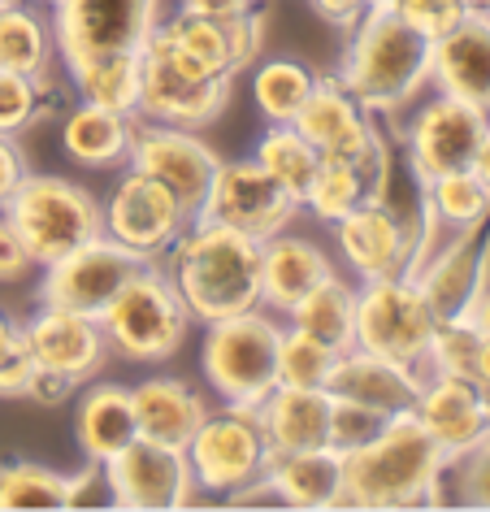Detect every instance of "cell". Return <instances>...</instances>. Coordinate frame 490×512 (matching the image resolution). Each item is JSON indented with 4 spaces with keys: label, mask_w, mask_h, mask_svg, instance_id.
<instances>
[{
    "label": "cell",
    "mask_w": 490,
    "mask_h": 512,
    "mask_svg": "<svg viewBox=\"0 0 490 512\" xmlns=\"http://www.w3.org/2000/svg\"><path fill=\"white\" fill-rule=\"evenodd\" d=\"M447 452L412 408L391 413L369 443L343 452V504L352 508H417L434 504L447 473Z\"/></svg>",
    "instance_id": "cell-1"
},
{
    "label": "cell",
    "mask_w": 490,
    "mask_h": 512,
    "mask_svg": "<svg viewBox=\"0 0 490 512\" xmlns=\"http://www.w3.org/2000/svg\"><path fill=\"white\" fill-rule=\"evenodd\" d=\"M191 322H222V317L265 309L261 304V239L213 222H187L170 248V270Z\"/></svg>",
    "instance_id": "cell-2"
},
{
    "label": "cell",
    "mask_w": 490,
    "mask_h": 512,
    "mask_svg": "<svg viewBox=\"0 0 490 512\" xmlns=\"http://www.w3.org/2000/svg\"><path fill=\"white\" fill-rule=\"evenodd\" d=\"M434 40L404 22L391 5H373L352 22V44L343 48L339 79L369 113H399L430 83Z\"/></svg>",
    "instance_id": "cell-3"
},
{
    "label": "cell",
    "mask_w": 490,
    "mask_h": 512,
    "mask_svg": "<svg viewBox=\"0 0 490 512\" xmlns=\"http://www.w3.org/2000/svg\"><path fill=\"white\" fill-rule=\"evenodd\" d=\"M191 326V313L183 296H178L174 278L161 265L144 261L131 274L113 304L100 313V330L109 339V352L122 361H139V365H161L183 348Z\"/></svg>",
    "instance_id": "cell-4"
},
{
    "label": "cell",
    "mask_w": 490,
    "mask_h": 512,
    "mask_svg": "<svg viewBox=\"0 0 490 512\" xmlns=\"http://www.w3.org/2000/svg\"><path fill=\"white\" fill-rule=\"evenodd\" d=\"M5 217L27 239L35 265H53L74 248L105 235V204L92 191L57 174H27L14 200L5 204Z\"/></svg>",
    "instance_id": "cell-5"
},
{
    "label": "cell",
    "mask_w": 490,
    "mask_h": 512,
    "mask_svg": "<svg viewBox=\"0 0 490 512\" xmlns=\"http://www.w3.org/2000/svg\"><path fill=\"white\" fill-rule=\"evenodd\" d=\"M278 343L282 326L274 313L248 309L222 322H209L204 335V378L213 382V391L226 404L256 408L269 391L278 387Z\"/></svg>",
    "instance_id": "cell-6"
},
{
    "label": "cell",
    "mask_w": 490,
    "mask_h": 512,
    "mask_svg": "<svg viewBox=\"0 0 490 512\" xmlns=\"http://www.w3.org/2000/svg\"><path fill=\"white\" fill-rule=\"evenodd\" d=\"M139 118L144 122H165V126H187L200 131L209 126L230 100V83L226 74H209L200 70L191 57H183L178 48L165 40V31L157 27L148 35V44L139 48Z\"/></svg>",
    "instance_id": "cell-7"
},
{
    "label": "cell",
    "mask_w": 490,
    "mask_h": 512,
    "mask_svg": "<svg viewBox=\"0 0 490 512\" xmlns=\"http://www.w3.org/2000/svg\"><path fill=\"white\" fill-rule=\"evenodd\" d=\"M187 460L196 491L204 495L230 499L252 491L269 465V443L261 434V421H256V408H209V417L200 421V430L187 443Z\"/></svg>",
    "instance_id": "cell-8"
},
{
    "label": "cell",
    "mask_w": 490,
    "mask_h": 512,
    "mask_svg": "<svg viewBox=\"0 0 490 512\" xmlns=\"http://www.w3.org/2000/svg\"><path fill=\"white\" fill-rule=\"evenodd\" d=\"M438 317L421 287L408 274L399 278H373L356 287V343L352 348L378 352L386 361L425 369Z\"/></svg>",
    "instance_id": "cell-9"
},
{
    "label": "cell",
    "mask_w": 490,
    "mask_h": 512,
    "mask_svg": "<svg viewBox=\"0 0 490 512\" xmlns=\"http://www.w3.org/2000/svg\"><path fill=\"white\" fill-rule=\"evenodd\" d=\"M161 22V0H57L53 40L66 66L105 53H139Z\"/></svg>",
    "instance_id": "cell-10"
},
{
    "label": "cell",
    "mask_w": 490,
    "mask_h": 512,
    "mask_svg": "<svg viewBox=\"0 0 490 512\" xmlns=\"http://www.w3.org/2000/svg\"><path fill=\"white\" fill-rule=\"evenodd\" d=\"M295 213H300V200L282 183H274L256 161H217V174L196 222L239 230L248 239H269L287 230Z\"/></svg>",
    "instance_id": "cell-11"
},
{
    "label": "cell",
    "mask_w": 490,
    "mask_h": 512,
    "mask_svg": "<svg viewBox=\"0 0 490 512\" xmlns=\"http://www.w3.org/2000/svg\"><path fill=\"white\" fill-rule=\"evenodd\" d=\"M486 131H490V113H486V105H477V100L447 96V92L425 100L408 126L412 178L430 183V178H443L456 170H473V157H477V148H482Z\"/></svg>",
    "instance_id": "cell-12"
},
{
    "label": "cell",
    "mask_w": 490,
    "mask_h": 512,
    "mask_svg": "<svg viewBox=\"0 0 490 512\" xmlns=\"http://www.w3.org/2000/svg\"><path fill=\"white\" fill-rule=\"evenodd\" d=\"M126 161H131V170L157 178V183L178 200V209L187 213V222H196L222 157H217L196 131H187V126H165V122L139 118Z\"/></svg>",
    "instance_id": "cell-13"
},
{
    "label": "cell",
    "mask_w": 490,
    "mask_h": 512,
    "mask_svg": "<svg viewBox=\"0 0 490 512\" xmlns=\"http://www.w3.org/2000/svg\"><path fill=\"white\" fill-rule=\"evenodd\" d=\"M100 473H105L109 499L118 508L165 512V508H187L200 495L183 447L152 439H135L131 447H122L118 456L100 465Z\"/></svg>",
    "instance_id": "cell-14"
},
{
    "label": "cell",
    "mask_w": 490,
    "mask_h": 512,
    "mask_svg": "<svg viewBox=\"0 0 490 512\" xmlns=\"http://www.w3.org/2000/svg\"><path fill=\"white\" fill-rule=\"evenodd\" d=\"M139 256L126 252L122 243H113L109 235H100L83 248H74L70 256L44 265V283H40V304L53 309H70L83 317H100L113 304V296L131 283V274L139 270Z\"/></svg>",
    "instance_id": "cell-15"
},
{
    "label": "cell",
    "mask_w": 490,
    "mask_h": 512,
    "mask_svg": "<svg viewBox=\"0 0 490 512\" xmlns=\"http://www.w3.org/2000/svg\"><path fill=\"white\" fill-rule=\"evenodd\" d=\"M334 239H339L343 261L356 270L360 283H373V278L412 274L421 226L404 222L386 200H369L334 222Z\"/></svg>",
    "instance_id": "cell-16"
},
{
    "label": "cell",
    "mask_w": 490,
    "mask_h": 512,
    "mask_svg": "<svg viewBox=\"0 0 490 512\" xmlns=\"http://www.w3.org/2000/svg\"><path fill=\"white\" fill-rule=\"evenodd\" d=\"M187 213L178 209V200L165 191L157 178L131 170L113 187L109 209H105V235L122 243L126 252H135L139 261H157L174 248V239L183 235Z\"/></svg>",
    "instance_id": "cell-17"
},
{
    "label": "cell",
    "mask_w": 490,
    "mask_h": 512,
    "mask_svg": "<svg viewBox=\"0 0 490 512\" xmlns=\"http://www.w3.org/2000/svg\"><path fill=\"white\" fill-rule=\"evenodd\" d=\"M18 330H22V348H27L35 369H53V374L70 378L74 387L92 382L109 361V339L100 330V317L40 304V313L27 317Z\"/></svg>",
    "instance_id": "cell-18"
},
{
    "label": "cell",
    "mask_w": 490,
    "mask_h": 512,
    "mask_svg": "<svg viewBox=\"0 0 490 512\" xmlns=\"http://www.w3.org/2000/svg\"><path fill=\"white\" fill-rule=\"evenodd\" d=\"M412 413L438 439L447 460H460L477 443L490 439V391L477 387L464 374H421V391L412 400Z\"/></svg>",
    "instance_id": "cell-19"
},
{
    "label": "cell",
    "mask_w": 490,
    "mask_h": 512,
    "mask_svg": "<svg viewBox=\"0 0 490 512\" xmlns=\"http://www.w3.org/2000/svg\"><path fill=\"white\" fill-rule=\"evenodd\" d=\"M291 126L321 152V157L352 161V157H369L373 148L386 144L378 135V126L369 122V109L360 105L339 79H317Z\"/></svg>",
    "instance_id": "cell-20"
},
{
    "label": "cell",
    "mask_w": 490,
    "mask_h": 512,
    "mask_svg": "<svg viewBox=\"0 0 490 512\" xmlns=\"http://www.w3.org/2000/svg\"><path fill=\"white\" fill-rule=\"evenodd\" d=\"M486 261H490V248L482 243V226H473V230H460V239H451L447 248L430 252L417 265L412 283L430 300L438 322L473 317V304L486 291Z\"/></svg>",
    "instance_id": "cell-21"
},
{
    "label": "cell",
    "mask_w": 490,
    "mask_h": 512,
    "mask_svg": "<svg viewBox=\"0 0 490 512\" xmlns=\"http://www.w3.org/2000/svg\"><path fill=\"white\" fill-rule=\"evenodd\" d=\"M326 391L334 400H352V404H365L373 413L391 417V413L412 408V400L421 391V369L386 361V356L365 352V348H347L334 356Z\"/></svg>",
    "instance_id": "cell-22"
},
{
    "label": "cell",
    "mask_w": 490,
    "mask_h": 512,
    "mask_svg": "<svg viewBox=\"0 0 490 512\" xmlns=\"http://www.w3.org/2000/svg\"><path fill=\"white\" fill-rule=\"evenodd\" d=\"M386 187H391V152H386V144L373 148L369 157H352V161L321 157L313 183H308L304 209H313V217L334 226L360 204L386 200Z\"/></svg>",
    "instance_id": "cell-23"
},
{
    "label": "cell",
    "mask_w": 490,
    "mask_h": 512,
    "mask_svg": "<svg viewBox=\"0 0 490 512\" xmlns=\"http://www.w3.org/2000/svg\"><path fill=\"white\" fill-rule=\"evenodd\" d=\"M430 83L447 96L490 100V14H464L456 27L434 40Z\"/></svg>",
    "instance_id": "cell-24"
},
{
    "label": "cell",
    "mask_w": 490,
    "mask_h": 512,
    "mask_svg": "<svg viewBox=\"0 0 490 512\" xmlns=\"http://www.w3.org/2000/svg\"><path fill=\"white\" fill-rule=\"evenodd\" d=\"M334 274L330 256L304 235H278L261 239V304L269 313H291L317 283Z\"/></svg>",
    "instance_id": "cell-25"
},
{
    "label": "cell",
    "mask_w": 490,
    "mask_h": 512,
    "mask_svg": "<svg viewBox=\"0 0 490 512\" xmlns=\"http://www.w3.org/2000/svg\"><path fill=\"white\" fill-rule=\"evenodd\" d=\"M261 482L287 508H343V452L334 443L269 452Z\"/></svg>",
    "instance_id": "cell-26"
},
{
    "label": "cell",
    "mask_w": 490,
    "mask_h": 512,
    "mask_svg": "<svg viewBox=\"0 0 490 512\" xmlns=\"http://www.w3.org/2000/svg\"><path fill=\"white\" fill-rule=\"evenodd\" d=\"M330 408L334 395L326 387H278L256 404V421L269 452H300V447L330 443Z\"/></svg>",
    "instance_id": "cell-27"
},
{
    "label": "cell",
    "mask_w": 490,
    "mask_h": 512,
    "mask_svg": "<svg viewBox=\"0 0 490 512\" xmlns=\"http://www.w3.org/2000/svg\"><path fill=\"white\" fill-rule=\"evenodd\" d=\"M131 400H135L139 439L170 443V447H183V452H187L191 434L200 430V421L209 417L204 395L191 382L170 378V374L144 378L139 387H131Z\"/></svg>",
    "instance_id": "cell-28"
},
{
    "label": "cell",
    "mask_w": 490,
    "mask_h": 512,
    "mask_svg": "<svg viewBox=\"0 0 490 512\" xmlns=\"http://www.w3.org/2000/svg\"><path fill=\"white\" fill-rule=\"evenodd\" d=\"M74 434H79V447L92 465H105V460H113L122 447H131L139 439L131 387H122V382H96V387L79 400Z\"/></svg>",
    "instance_id": "cell-29"
},
{
    "label": "cell",
    "mask_w": 490,
    "mask_h": 512,
    "mask_svg": "<svg viewBox=\"0 0 490 512\" xmlns=\"http://www.w3.org/2000/svg\"><path fill=\"white\" fill-rule=\"evenodd\" d=\"M135 122L139 118H131V113L83 100V105L70 109L66 122H61V148L79 165H87V170H109V165H122L126 152H131Z\"/></svg>",
    "instance_id": "cell-30"
},
{
    "label": "cell",
    "mask_w": 490,
    "mask_h": 512,
    "mask_svg": "<svg viewBox=\"0 0 490 512\" xmlns=\"http://www.w3.org/2000/svg\"><path fill=\"white\" fill-rule=\"evenodd\" d=\"M57 57L53 22H44L22 0H0V70L27 74V79H48Z\"/></svg>",
    "instance_id": "cell-31"
},
{
    "label": "cell",
    "mask_w": 490,
    "mask_h": 512,
    "mask_svg": "<svg viewBox=\"0 0 490 512\" xmlns=\"http://www.w3.org/2000/svg\"><path fill=\"white\" fill-rule=\"evenodd\" d=\"M287 317H291V326H300L304 335L321 339L326 348L347 352L356 343V287L343 283L339 274H330L326 283H317Z\"/></svg>",
    "instance_id": "cell-32"
},
{
    "label": "cell",
    "mask_w": 490,
    "mask_h": 512,
    "mask_svg": "<svg viewBox=\"0 0 490 512\" xmlns=\"http://www.w3.org/2000/svg\"><path fill=\"white\" fill-rule=\"evenodd\" d=\"M70 79H74V87H79L83 100L139 118V83H144L139 53H105V57L74 61Z\"/></svg>",
    "instance_id": "cell-33"
},
{
    "label": "cell",
    "mask_w": 490,
    "mask_h": 512,
    "mask_svg": "<svg viewBox=\"0 0 490 512\" xmlns=\"http://www.w3.org/2000/svg\"><path fill=\"white\" fill-rule=\"evenodd\" d=\"M252 161L261 165L274 183L287 187L291 196L300 200V209H304V196H308V183H313V174L321 165V152L308 144V139L295 131L291 122H269V131L256 139Z\"/></svg>",
    "instance_id": "cell-34"
},
{
    "label": "cell",
    "mask_w": 490,
    "mask_h": 512,
    "mask_svg": "<svg viewBox=\"0 0 490 512\" xmlns=\"http://www.w3.org/2000/svg\"><path fill=\"white\" fill-rule=\"evenodd\" d=\"M157 27L165 31V40H170L183 57L196 61L200 70L226 74V79H235V74H239V61H235V48H230L226 18H209V14L178 9L174 18H161Z\"/></svg>",
    "instance_id": "cell-35"
},
{
    "label": "cell",
    "mask_w": 490,
    "mask_h": 512,
    "mask_svg": "<svg viewBox=\"0 0 490 512\" xmlns=\"http://www.w3.org/2000/svg\"><path fill=\"white\" fill-rule=\"evenodd\" d=\"M421 204L438 226L473 230V226H486L490 217V187L477 178V170H456L421 183Z\"/></svg>",
    "instance_id": "cell-36"
},
{
    "label": "cell",
    "mask_w": 490,
    "mask_h": 512,
    "mask_svg": "<svg viewBox=\"0 0 490 512\" xmlns=\"http://www.w3.org/2000/svg\"><path fill=\"white\" fill-rule=\"evenodd\" d=\"M83 482L66 478V473L48 469V465H31V460H14V465H0V508H70L79 499Z\"/></svg>",
    "instance_id": "cell-37"
},
{
    "label": "cell",
    "mask_w": 490,
    "mask_h": 512,
    "mask_svg": "<svg viewBox=\"0 0 490 512\" xmlns=\"http://www.w3.org/2000/svg\"><path fill=\"white\" fill-rule=\"evenodd\" d=\"M317 74L295 57H269L252 70V100L265 122H295V113L313 92Z\"/></svg>",
    "instance_id": "cell-38"
},
{
    "label": "cell",
    "mask_w": 490,
    "mask_h": 512,
    "mask_svg": "<svg viewBox=\"0 0 490 512\" xmlns=\"http://www.w3.org/2000/svg\"><path fill=\"white\" fill-rule=\"evenodd\" d=\"M334 356L339 352L326 348L321 339L304 335L300 326H287L278 343V382L282 387H326Z\"/></svg>",
    "instance_id": "cell-39"
},
{
    "label": "cell",
    "mask_w": 490,
    "mask_h": 512,
    "mask_svg": "<svg viewBox=\"0 0 490 512\" xmlns=\"http://www.w3.org/2000/svg\"><path fill=\"white\" fill-rule=\"evenodd\" d=\"M477 343H482V326H477L473 317H447V322L434 326L425 369H434V374H464V378H473Z\"/></svg>",
    "instance_id": "cell-40"
},
{
    "label": "cell",
    "mask_w": 490,
    "mask_h": 512,
    "mask_svg": "<svg viewBox=\"0 0 490 512\" xmlns=\"http://www.w3.org/2000/svg\"><path fill=\"white\" fill-rule=\"evenodd\" d=\"M40 113V79L0 70V135H22Z\"/></svg>",
    "instance_id": "cell-41"
},
{
    "label": "cell",
    "mask_w": 490,
    "mask_h": 512,
    "mask_svg": "<svg viewBox=\"0 0 490 512\" xmlns=\"http://www.w3.org/2000/svg\"><path fill=\"white\" fill-rule=\"evenodd\" d=\"M382 413H373L365 404H352V400H334L330 408V443L339 447V452H352V447L369 443L373 434L382 430Z\"/></svg>",
    "instance_id": "cell-42"
},
{
    "label": "cell",
    "mask_w": 490,
    "mask_h": 512,
    "mask_svg": "<svg viewBox=\"0 0 490 512\" xmlns=\"http://www.w3.org/2000/svg\"><path fill=\"white\" fill-rule=\"evenodd\" d=\"M382 5H391L399 18L412 22V27L421 35H430V40H438V35L451 31L464 18L460 0H382Z\"/></svg>",
    "instance_id": "cell-43"
},
{
    "label": "cell",
    "mask_w": 490,
    "mask_h": 512,
    "mask_svg": "<svg viewBox=\"0 0 490 512\" xmlns=\"http://www.w3.org/2000/svg\"><path fill=\"white\" fill-rule=\"evenodd\" d=\"M451 465H460V499L473 508H490V439L477 443L473 452H464L460 460H451Z\"/></svg>",
    "instance_id": "cell-44"
},
{
    "label": "cell",
    "mask_w": 490,
    "mask_h": 512,
    "mask_svg": "<svg viewBox=\"0 0 490 512\" xmlns=\"http://www.w3.org/2000/svg\"><path fill=\"white\" fill-rule=\"evenodd\" d=\"M31 270H35V256L27 248V239L18 235V226L0 209V283H18V278H27Z\"/></svg>",
    "instance_id": "cell-45"
},
{
    "label": "cell",
    "mask_w": 490,
    "mask_h": 512,
    "mask_svg": "<svg viewBox=\"0 0 490 512\" xmlns=\"http://www.w3.org/2000/svg\"><path fill=\"white\" fill-rule=\"evenodd\" d=\"M31 174L27 152H22L18 135H0V209L14 200V191L22 187V178Z\"/></svg>",
    "instance_id": "cell-46"
},
{
    "label": "cell",
    "mask_w": 490,
    "mask_h": 512,
    "mask_svg": "<svg viewBox=\"0 0 490 512\" xmlns=\"http://www.w3.org/2000/svg\"><path fill=\"white\" fill-rule=\"evenodd\" d=\"M70 395H74V382L61 378V374H53V369H35L31 382H27V400H40V404H48V408L66 404Z\"/></svg>",
    "instance_id": "cell-47"
},
{
    "label": "cell",
    "mask_w": 490,
    "mask_h": 512,
    "mask_svg": "<svg viewBox=\"0 0 490 512\" xmlns=\"http://www.w3.org/2000/svg\"><path fill=\"white\" fill-rule=\"evenodd\" d=\"M35 374V361L27 356V348H18L5 356V365H0V395H27V382Z\"/></svg>",
    "instance_id": "cell-48"
},
{
    "label": "cell",
    "mask_w": 490,
    "mask_h": 512,
    "mask_svg": "<svg viewBox=\"0 0 490 512\" xmlns=\"http://www.w3.org/2000/svg\"><path fill=\"white\" fill-rule=\"evenodd\" d=\"M369 5H373V0H313V9L330 22V27H352V22L365 14Z\"/></svg>",
    "instance_id": "cell-49"
},
{
    "label": "cell",
    "mask_w": 490,
    "mask_h": 512,
    "mask_svg": "<svg viewBox=\"0 0 490 512\" xmlns=\"http://www.w3.org/2000/svg\"><path fill=\"white\" fill-rule=\"evenodd\" d=\"M178 9L209 14V18H230V14H243V9H256V0H178Z\"/></svg>",
    "instance_id": "cell-50"
},
{
    "label": "cell",
    "mask_w": 490,
    "mask_h": 512,
    "mask_svg": "<svg viewBox=\"0 0 490 512\" xmlns=\"http://www.w3.org/2000/svg\"><path fill=\"white\" fill-rule=\"evenodd\" d=\"M473 382L490 391V330H482V343H477V361H473Z\"/></svg>",
    "instance_id": "cell-51"
},
{
    "label": "cell",
    "mask_w": 490,
    "mask_h": 512,
    "mask_svg": "<svg viewBox=\"0 0 490 512\" xmlns=\"http://www.w3.org/2000/svg\"><path fill=\"white\" fill-rule=\"evenodd\" d=\"M22 343V330H18V322H9L5 313H0V365H5V356L14 352Z\"/></svg>",
    "instance_id": "cell-52"
},
{
    "label": "cell",
    "mask_w": 490,
    "mask_h": 512,
    "mask_svg": "<svg viewBox=\"0 0 490 512\" xmlns=\"http://www.w3.org/2000/svg\"><path fill=\"white\" fill-rule=\"evenodd\" d=\"M473 170H477V178L490 187V131H486V139H482V148H477V157H473Z\"/></svg>",
    "instance_id": "cell-53"
},
{
    "label": "cell",
    "mask_w": 490,
    "mask_h": 512,
    "mask_svg": "<svg viewBox=\"0 0 490 512\" xmlns=\"http://www.w3.org/2000/svg\"><path fill=\"white\" fill-rule=\"evenodd\" d=\"M473 322L482 326V330H490V287L477 296V304H473Z\"/></svg>",
    "instance_id": "cell-54"
},
{
    "label": "cell",
    "mask_w": 490,
    "mask_h": 512,
    "mask_svg": "<svg viewBox=\"0 0 490 512\" xmlns=\"http://www.w3.org/2000/svg\"><path fill=\"white\" fill-rule=\"evenodd\" d=\"M464 14H490V0H460Z\"/></svg>",
    "instance_id": "cell-55"
},
{
    "label": "cell",
    "mask_w": 490,
    "mask_h": 512,
    "mask_svg": "<svg viewBox=\"0 0 490 512\" xmlns=\"http://www.w3.org/2000/svg\"><path fill=\"white\" fill-rule=\"evenodd\" d=\"M44 5H57V0H44Z\"/></svg>",
    "instance_id": "cell-56"
},
{
    "label": "cell",
    "mask_w": 490,
    "mask_h": 512,
    "mask_svg": "<svg viewBox=\"0 0 490 512\" xmlns=\"http://www.w3.org/2000/svg\"><path fill=\"white\" fill-rule=\"evenodd\" d=\"M486 113H490V100H486Z\"/></svg>",
    "instance_id": "cell-57"
}]
</instances>
